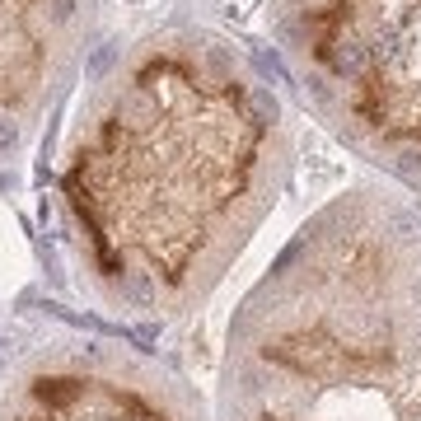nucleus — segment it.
Returning <instances> with one entry per match:
<instances>
[{
    "mask_svg": "<svg viewBox=\"0 0 421 421\" xmlns=\"http://www.w3.org/2000/svg\"><path fill=\"white\" fill-rule=\"evenodd\" d=\"M272 132L225 43L141 38L85 99L61 169L89 290L150 319L201 295L257 215Z\"/></svg>",
    "mask_w": 421,
    "mask_h": 421,
    "instance_id": "f257e3e1",
    "label": "nucleus"
},
{
    "mask_svg": "<svg viewBox=\"0 0 421 421\" xmlns=\"http://www.w3.org/2000/svg\"><path fill=\"white\" fill-rule=\"evenodd\" d=\"M417 220L328 210L272 267L267 299L239 319L234 421H421V272L388 309L393 267Z\"/></svg>",
    "mask_w": 421,
    "mask_h": 421,
    "instance_id": "f03ea898",
    "label": "nucleus"
},
{
    "mask_svg": "<svg viewBox=\"0 0 421 421\" xmlns=\"http://www.w3.org/2000/svg\"><path fill=\"white\" fill-rule=\"evenodd\" d=\"M286 33L342 85L346 122L421 183V0H304Z\"/></svg>",
    "mask_w": 421,
    "mask_h": 421,
    "instance_id": "7ed1b4c3",
    "label": "nucleus"
},
{
    "mask_svg": "<svg viewBox=\"0 0 421 421\" xmlns=\"http://www.w3.org/2000/svg\"><path fill=\"white\" fill-rule=\"evenodd\" d=\"M0 421H192L183 398L108 342H43L0 370Z\"/></svg>",
    "mask_w": 421,
    "mask_h": 421,
    "instance_id": "20e7f679",
    "label": "nucleus"
},
{
    "mask_svg": "<svg viewBox=\"0 0 421 421\" xmlns=\"http://www.w3.org/2000/svg\"><path fill=\"white\" fill-rule=\"evenodd\" d=\"M94 0H0V117H43L94 33Z\"/></svg>",
    "mask_w": 421,
    "mask_h": 421,
    "instance_id": "39448f33",
    "label": "nucleus"
}]
</instances>
